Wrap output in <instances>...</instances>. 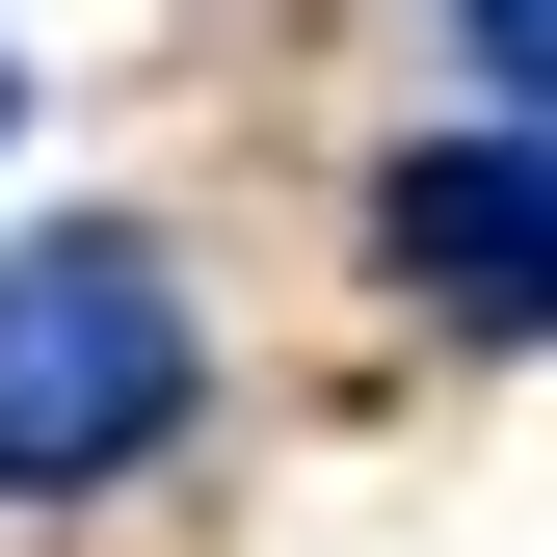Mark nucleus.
<instances>
[{"label": "nucleus", "instance_id": "nucleus-1", "mask_svg": "<svg viewBox=\"0 0 557 557\" xmlns=\"http://www.w3.org/2000/svg\"><path fill=\"white\" fill-rule=\"evenodd\" d=\"M186 398H213V319H186L160 239H0V505H107V478L186 451Z\"/></svg>", "mask_w": 557, "mask_h": 557}, {"label": "nucleus", "instance_id": "nucleus-2", "mask_svg": "<svg viewBox=\"0 0 557 557\" xmlns=\"http://www.w3.org/2000/svg\"><path fill=\"white\" fill-rule=\"evenodd\" d=\"M372 239H398V293H425V319H478V345H531V293H557V186H531V107H478V133H425Z\"/></svg>", "mask_w": 557, "mask_h": 557}, {"label": "nucleus", "instance_id": "nucleus-3", "mask_svg": "<svg viewBox=\"0 0 557 557\" xmlns=\"http://www.w3.org/2000/svg\"><path fill=\"white\" fill-rule=\"evenodd\" d=\"M531 53H557V0H451V81L478 107H531Z\"/></svg>", "mask_w": 557, "mask_h": 557}, {"label": "nucleus", "instance_id": "nucleus-4", "mask_svg": "<svg viewBox=\"0 0 557 557\" xmlns=\"http://www.w3.org/2000/svg\"><path fill=\"white\" fill-rule=\"evenodd\" d=\"M0 133H27V53H0Z\"/></svg>", "mask_w": 557, "mask_h": 557}]
</instances>
